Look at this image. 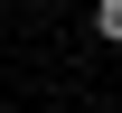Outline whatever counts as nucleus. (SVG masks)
Masks as SVG:
<instances>
[{
    "instance_id": "nucleus-1",
    "label": "nucleus",
    "mask_w": 122,
    "mask_h": 113,
    "mask_svg": "<svg viewBox=\"0 0 122 113\" xmlns=\"http://www.w3.org/2000/svg\"><path fill=\"white\" fill-rule=\"evenodd\" d=\"M94 28H103L113 47H122V0H94Z\"/></svg>"
}]
</instances>
